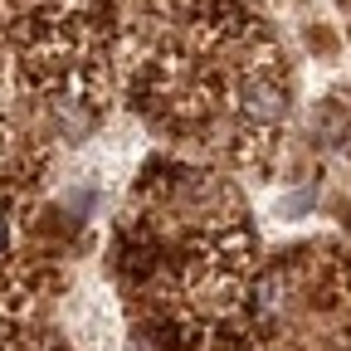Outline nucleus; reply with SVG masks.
<instances>
[{
	"label": "nucleus",
	"mask_w": 351,
	"mask_h": 351,
	"mask_svg": "<svg viewBox=\"0 0 351 351\" xmlns=\"http://www.w3.org/2000/svg\"><path fill=\"white\" fill-rule=\"evenodd\" d=\"M10 244H15V219H10V210H5V205H0V263H5Z\"/></svg>",
	"instance_id": "2"
},
{
	"label": "nucleus",
	"mask_w": 351,
	"mask_h": 351,
	"mask_svg": "<svg viewBox=\"0 0 351 351\" xmlns=\"http://www.w3.org/2000/svg\"><path fill=\"white\" fill-rule=\"evenodd\" d=\"M239 108H244V117L254 127H278L288 117V93H283V83H274V78H244Z\"/></svg>",
	"instance_id": "1"
}]
</instances>
